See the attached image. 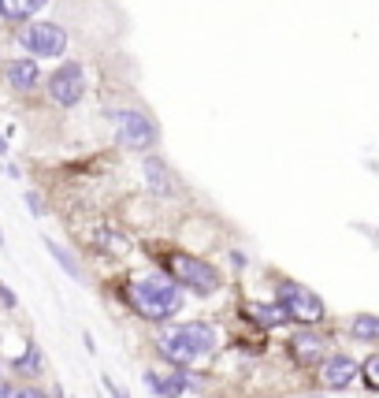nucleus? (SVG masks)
Segmentation results:
<instances>
[{
  "instance_id": "obj_1",
  "label": "nucleus",
  "mask_w": 379,
  "mask_h": 398,
  "mask_svg": "<svg viewBox=\"0 0 379 398\" xmlns=\"http://www.w3.org/2000/svg\"><path fill=\"white\" fill-rule=\"evenodd\" d=\"M123 290H127V302L134 305V313H142L153 324L171 320L183 309V287L171 276H160V272H134Z\"/></svg>"
},
{
  "instance_id": "obj_2",
  "label": "nucleus",
  "mask_w": 379,
  "mask_h": 398,
  "mask_svg": "<svg viewBox=\"0 0 379 398\" xmlns=\"http://www.w3.org/2000/svg\"><path fill=\"white\" fill-rule=\"evenodd\" d=\"M216 346H220V331L208 320H186V324L164 328L156 335V350L178 369H190L197 357L216 354Z\"/></svg>"
},
{
  "instance_id": "obj_3",
  "label": "nucleus",
  "mask_w": 379,
  "mask_h": 398,
  "mask_svg": "<svg viewBox=\"0 0 379 398\" xmlns=\"http://www.w3.org/2000/svg\"><path fill=\"white\" fill-rule=\"evenodd\" d=\"M112 135L115 145L127 153H153L160 142V127L149 112L142 108H115L112 112Z\"/></svg>"
},
{
  "instance_id": "obj_4",
  "label": "nucleus",
  "mask_w": 379,
  "mask_h": 398,
  "mask_svg": "<svg viewBox=\"0 0 379 398\" xmlns=\"http://www.w3.org/2000/svg\"><path fill=\"white\" fill-rule=\"evenodd\" d=\"M15 45L34 60H63L68 56L71 38H68V30H63L60 23L26 19V23H19V30H15Z\"/></svg>"
},
{
  "instance_id": "obj_5",
  "label": "nucleus",
  "mask_w": 379,
  "mask_h": 398,
  "mask_svg": "<svg viewBox=\"0 0 379 398\" xmlns=\"http://www.w3.org/2000/svg\"><path fill=\"white\" fill-rule=\"evenodd\" d=\"M164 268H168V276L175 279L178 287H186V290L201 294V298H208V294L220 290V272L212 268L208 261L193 257V253H178L175 250V253L164 257Z\"/></svg>"
},
{
  "instance_id": "obj_6",
  "label": "nucleus",
  "mask_w": 379,
  "mask_h": 398,
  "mask_svg": "<svg viewBox=\"0 0 379 398\" xmlns=\"http://www.w3.org/2000/svg\"><path fill=\"white\" fill-rule=\"evenodd\" d=\"M90 90V78H86V63L78 60H60V68H53V75L45 78V93L56 108H75L82 105V97Z\"/></svg>"
},
{
  "instance_id": "obj_7",
  "label": "nucleus",
  "mask_w": 379,
  "mask_h": 398,
  "mask_svg": "<svg viewBox=\"0 0 379 398\" xmlns=\"http://www.w3.org/2000/svg\"><path fill=\"white\" fill-rule=\"evenodd\" d=\"M275 302L283 305L287 317L298 320V324H320V320L327 317L320 294H312L309 287L294 283V279H283V283H279V298H275Z\"/></svg>"
},
{
  "instance_id": "obj_8",
  "label": "nucleus",
  "mask_w": 379,
  "mask_h": 398,
  "mask_svg": "<svg viewBox=\"0 0 379 398\" xmlns=\"http://www.w3.org/2000/svg\"><path fill=\"white\" fill-rule=\"evenodd\" d=\"M142 175H145V187H149L153 197H175L178 194V175L171 172V164L149 153V157H142Z\"/></svg>"
},
{
  "instance_id": "obj_9",
  "label": "nucleus",
  "mask_w": 379,
  "mask_h": 398,
  "mask_svg": "<svg viewBox=\"0 0 379 398\" xmlns=\"http://www.w3.org/2000/svg\"><path fill=\"white\" fill-rule=\"evenodd\" d=\"M357 372H361V365L350 354H331L320 361V384L327 391H346L357 379Z\"/></svg>"
},
{
  "instance_id": "obj_10",
  "label": "nucleus",
  "mask_w": 379,
  "mask_h": 398,
  "mask_svg": "<svg viewBox=\"0 0 379 398\" xmlns=\"http://www.w3.org/2000/svg\"><path fill=\"white\" fill-rule=\"evenodd\" d=\"M4 78H8V86L15 90V93H23V97H30L38 86H41V68H38V60L34 56H15V60H8L4 63Z\"/></svg>"
},
{
  "instance_id": "obj_11",
  "label": "nucleus",
  "mask_w": 379,
  "mask_h": 398,
  "mask_svg": "<svg viewBox=\"0 0 379 398\" xmlns=\"http://www.w3.org/2000/svg\"><path fill=\"white\" fill-rule=\"evenodd\" d=\"M290 354L298 365H320L327 357V339L320 331H298V335L290 339Z\"/></svg>"
},
{
  "instance_id": "obj_12",
  "label": "nucleus",
  "mask_w": 379,
  "mask_h": 398,
  "mask_svg": "<svg viewBox=\"0 0 379 398\" xmlns=\"http://www.w3.org/2000/svg\"><path fill=\"white\" fill-rule=\"evenodd\" d=\"M41 8H48V0H0V19L19 26L26 19H34Z\"/></svg>"
},
{
  "instance_id": "obj_13",
  "label": "nucleus",
  "mask_w": 379,
  "mask_h": 398,
  "mask_svg": "<svg viewBox=\"0 0 379 398\" xmlns=\"http://www.w3.org/2000/svg\"><path fill=\"white\" fill-rule=\"evenodd\" d=\"M250 317L257 324H265V328H279V324H287V309L279 305V302H250Z\"/></svg>"
},
{
  "instance_id": "obj_14",
  "label": "nucleus",
  "mask_w": 379,
  "mask_h": 398,
  "mask_svg": "<svg viewBox=\"0 0 379 398\" xmlns=\"http://www.w3.org/2000/svg\"><path fill=\"white\" fill-rule=\"evenodd\" d=\"M93 242L101 246L105 253H112V257H123V253L130 250V239L123 235V231H112V227H101V231H93Z\"/></svg>"
},
{
  "instance_id": "obj_15",
  "label": "nucleus",
  "mask_w": 379,
  "mask_h": 398,
  "mask_svg": "<svg viewBox=\"0 0 379 398\" xmlns=\"http://www.w3.org/2000/svg\"><path fill=\"white\" fill-rule=\"evenodd\" d=\"M45 250H48V257H53L56 264H60V268L63 272H68L71 279H75V283H86V276H82V264L68 253V250H63V246L60 242H53V239H45Z\"/></svg>"
},
{
  "instance_id": "obj_16",
  "label": "nucleus",
  "mask_w": 379,
  "mask_h": 398,
  "mask_svg": "<svg viewBox=\"0 0 379 398\" xmlns=\"http://www.w3.org/2000/svg\"><path fill=\"white\" fill-rule=\"evenodd\" d=\"M350 335L361 339V342H379V317H372V313H357V317L350 320Z\"/></svg>"
},
{
  "instance_id": "obj_17",
  "label": "nucleus",
  "mask_w": 379,
  "mask_h": 398,
  "mask_svg": "<svg viewBox=\"0 0 379 398\" xmlns=\"http://www.w3.org/2000/svg\"><path fill=\"white\" fill-rule=\"evenodd\" d=\"M11 369L19 372V376H38V372L45 369V365H41V350H38L34 342H30L26 350H23L19 357H15V361H11Z\"/></svg>"
},
{
  "instance_id": "obj_18",
  "label": "nucleus",
  "mask_w": 379,
  "mask_h": 398,
  "mask_svg": "<svg viewBox=\"0 0 379 398\" xmlns=\"http://www.w3.org/2000/svg\"><path fill=\"white\" fill-rule=\"evenodd\" d=\"M361 379H365L368 391H379V354H372V357L361 361Z\"/></svg>"
},
{
  "instance_id": "obj_19",
  "label": "nucleus",
  "mask_w": 379,
  "mask_h": 398,
  "mask_svg": "<svg viewBox=\"0 0 379 398\" xmlns=\"http://www.w3.org/2000/svg\"><path fill=\"white\" fill-rule=\"evenodd\" d=\"M23 205H26L30 212H34L38 220L45 216V201H41V194H38V190H26V194H23Z\"/></svg>"
},
{
  "instance_id": "obj_20",
  "label": "nucleus",
  "mask_w": 379,
  "mask_h": 398,
  "mask_svg": "<svg viewBox=\"0 0 379 398\" xmlns=\"http://www.w3.org/2000/svg\"><path fill=\"white\" fill-rule=\"evenodd\" d=\"M101 384H105V391H108L112 398H130V394H127V391H123L119 384H115V379H112V376H105V379H101Z\"/></svg>"
},
{
  "instance_id": "obj_21",
  "label": "nucleus",
  "mask_w": 379,
  "mask_h": 398,
  "mask_svg": "<svg viewBox=\"0 0 379 398\" xmlns=\"http://www.w3.org/2000/svg\"><path fill=\"white\" fill-rule=\"evenodd\" d=\"M0 302H4V309H15V305H19V298H15L11 287H0Z\"/></svg>"
},
{
  "instance_id": "obj_22",
  "label": "nucleus",
  "mask_w": 379,
  "mask_h": 398,
  "mask_svg": "<svg viewBox=\"0 0 379 398\" xmlns=\"http://www.w3.org/2000/svg\"><path fill=\"white\" fill-rule=\"evenodd\" d=\"M8 398H41V391H34V387H23V391H8Z\"/></svg>"
},
{
  "instance_id": "obj_23",
  "label": "nucleus",
  "mask_w": 379,
  "mask_h": 398,
  "mask_svg": "<svg viewBox=\"0 0 379 398\" xmlns=\"http://www.w3.org/2000/svg\"><path fill=\"white\" fill-rule=\"evenodd\" d=\"M0 157H8V138H0Z\"/></svg>"
},
{
  "instance_id": "obj_24",
  "label": "nucleus",
  "mask_w": 379,
  "mask_h": 398,
  "mask_svg": "<svg viewBox=\"0 0 379 398\" xmlns=\"http://www.w3.org/2000/svg\"><path fill=\"white\" fill-rule=\"evenodd\" d=\"M0 398H8V387L4 384H0Z\"/></svg>"
},
{
  "instance_id": "obj_25",
  "label": "nucleus",
  "mask_w": 379,
  "mask_h": 398,
  "mask_svg": "<svg viewBox=\"0 0 379 398\" xmlns=\"http://www.w3.org/2000/svg\"><path fill=\"white\" fill-rule=\"evenodd\" d=\"M0 246H4V231H0Z\"/></svg>"
},
{
  "instance_id": "obj_26",
  "label": "nucleus",
  "mask_w": 379,
  "mask_h": 398,
  "mask_svg": "<svg viewBox=\"0 0 379 398\" xmlns=\"http://www.w3.org/2000/svg\"><path fill=\"white\" fill-rule=\"evenodd\" d=\"M316 398H324V394H316Z\"/></svg>"
},
{
  "instance_id": "obj_27",
  "label": "nucleus",
  "mask_w": 379,
  "mask_h": 398,
  "mask_svg": "<svg viewBox=\"0 0 379 398\" xmlns=\"http://www.w3.org/2000/svg\"><path fill=\"white\" fill-rule=\"evenodd\" d=\"M0 68H4V63H0Z\"/></svg>"
}]
</instances>
